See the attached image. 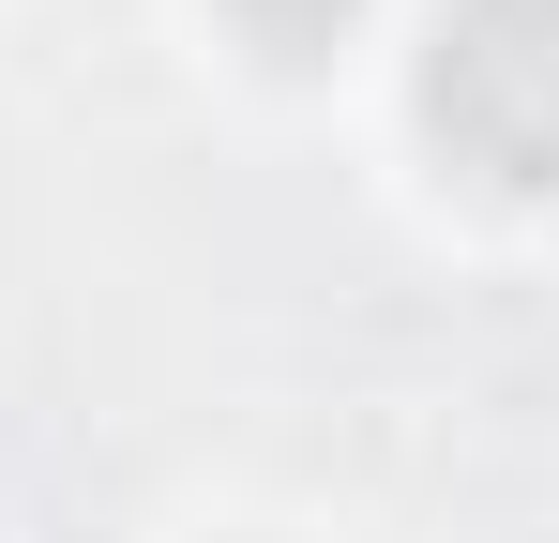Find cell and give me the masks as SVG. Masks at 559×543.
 Instances as JSON below:
<instances>
[{"label": "cell", "mask_w": 559, "mask_h": 543, "mask_svg": "<svg viewBox=\"0 0 559 543\" xmlns=\"http://www.w3.org/2000/svg\"><path fill=\"white\" fill-rule=\"evenodd\" d=\"M424 121L468 181L559 196V0H454L424 46Z\"/></svg>", "instance_id": "cell-1"}, {"label": "cell", "mask_w": 559, "mask_h": 543, "mask_svg": "<svg viewBox=\"0 0 559 543\" xmlns=\"http://www.w3.org/2000/svg\"><path fill=\"white\" fill-rule=\"evenodd\" d=\"M227 15H242V46H273V61H318V46H333L364 0H227Z\"/></svg>", "instance_id": "cell-2"}]
</instances>
